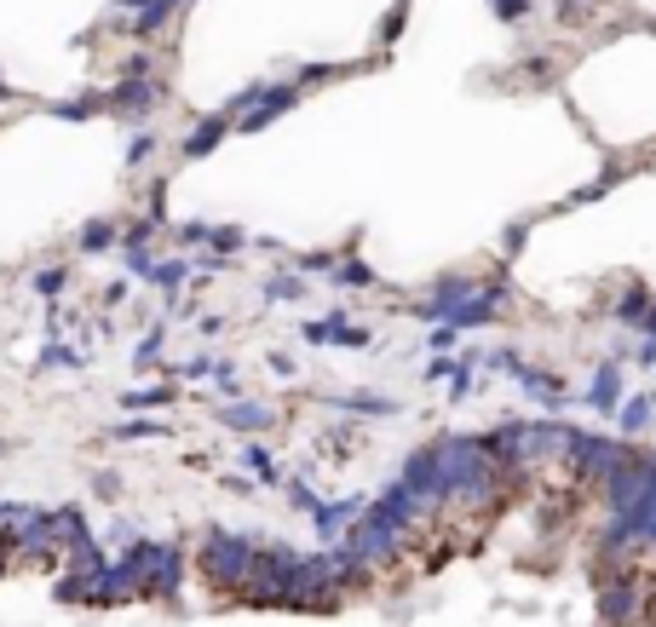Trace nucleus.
<instances>
[{"instance_id":"obj_1","label":"nucleus","mask_w":656,"mask_h":627,"mask_svg":"<svg viewBox=\"0 0 656 627\" xmlns=\"http://www.w3.org/2000/svg\"><path fill=\"white\" fill-rule=\"evenodd\" d=\"M248 564H254V553H248V541H236V535H213L208 553H202V570H208L213 587H242V581H248Z\"/></svg>"},{"instance_id":"obj_3","label":"nucleus","mask_w":656,"mask_h":627,"mask_svg":"<svg viewBox=\"0 0 656 627\" xmlns=\"http://www.w3.org/2000/svg\"><path fill=\"white\" fill-rule=\"evenodd\" d=\"M104 242H110V225H87L81 231V248H104Z\"/></svg>"},{"instance_id":"obj_2","label":"nucleus","mask_w":656,"mask_h":627,"mask_svg":"<svg viewBox=\"0 0 656 627\" xmlns=\"http://www.w3.org/2000/svg\"><path fill=\"white\" fill-rule=\"evenodd\" d=\"M35 288H41V294H58V288H64V265H47V271H35Z\"/></svg>"}]
</instances>
